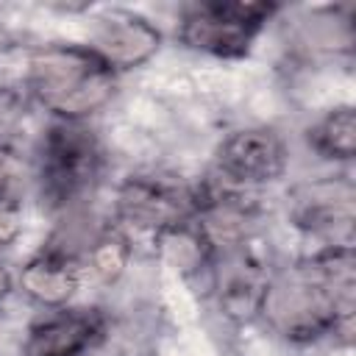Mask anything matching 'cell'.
<instances>
[{"mask_svg":"<svg viewBox=\"0 0 356 356\" xmlns=\"http://www.w3.org/2000/svg\"><path fill=\"white\" fill-rule=\"evenodd\" d=\"M25 92L56 122H83L114 100L117 72L83 44H44L28 58Z\"/></svg>","mask_w":356,"mask_h":356,"instance_id":"obj_2","label":"cell"},{"mask_svg":"<svg viewBox=\"0 0 356 356\" xmlns=\"http://www.w3.org/2000/svg\"><path fill=\"white\" fill-rule=\"evenodd\" d=\"M278 6L256 0H203L181 14L178 39L197 53L214 58H242L273 19Z\"/></svg>","mask_w":356,"mask_h":356,"instance_id":"obj_4","label":"cell"},{"mask_svg":"<svg viewBox=\"0 0 356 356\" xmlns=\"http://www.w3.org/2000/svg\"><path fill=\"white\" fill-rule=\"evenodd\" d=\"M22 234V206L14 195L0 192V253L8 250Z\"/></svg>","mask_w":356,"mask_h":356,"instance_id":"obj_16","label":"cell"},{"mask_svg":"<svg viewBox=\"0 0 356 356\" xmlns=\"http://www.w3.org/2000/svg\"><path fill=\"white\" fill-rule=\"evenodd\" d=\"M106 334L100 309H53L28 328L22 356H86Z\"/></svg>","mask_w":356,"mask_h":356,"instance_id":"obj_9","label":"cell"},{"mask_svg":"<svg viewBox=\"0 0 356 356\" xmlns=\"http://www.w3.org/2000/svg\"><path fill=\"white\" fill-rule=\"evenodd\" d=\"M103 172V150L83 122H53L36 150L42 203L56 214L86 206Z\"/></svg>","mask_w":356,"mask_h":356,"instance_id":"obj_3","label":"cell"},{"mask_svg":"<svg viewBox=\"0 0 356 356\" xmlns=\"http://www.w3.org/2000/svg\"><path fill=\"white\" fill-rule=\"evenodd\" d=\"M83 47L95 53L111 72H128L145 67L161 50V31L145 14L108 8L92 19Z\"/></svg>","mask_w":356,"mask_h":356,"instance_id":"obj_7","label":"cell"},{"mask_svg":"<svg viewBox=\"0 0 356 356\" xmlns=\"http://www.w3.org/2000/svg\"><path fill=\"white\" fill-rule=\"evenodd\" d=\"M83 264L61 250L42 248L17 273V286L42 309H64L81 289Z\"/></svg>","mask_w":356,"mask_h":356,"instance_id":"obj_10","label":"cell"},{"mask_svg":"<svg viewBox=\"0 0 356 356\" xmlns=\"http://www.w3.org/2000/svg\"><path fill=\"white\" fill-rule=\"evenodd\" d=\"M309 145L314 153L331 161H350L356 156V111L353 106H334L328 108L312 128Z\"/></svg>","mask_w":356,"mask_h":356,"instance_id":"obj_12","label":"cell"},{"mask_svg":"<svg viewBox=\"0 0 356 356\" xmlns=\"http://www.w3.org/2000/svg\"><path fill=\"white\" fill-rule=\"evenodd\" d=\"M292 47L306 56H334L353 47V19L348 6H325L303 11L289 28Z\"/></svg>","mask_w":356,"mask_h":356,"instance_id":"obj_11","label":"cell"},{"mask_svg":"<svg viewBox=\"0 0 356 356\" xmlns=\"http://www.w3.org/2000/svg\"><path fill=\"white\" fill-rule=\"evenodd\" d=\"M353 184L348 178H314L286 195L289 222L306 234L337 239L353 225Z\"/></svg>","mask_w":356,"mask_h":356,"instance_id":"obj_8","label":"cell"},{"mask_svg":"<svg viewBox=\"0 0 356 356\" xmlns=\"http://www.w3.org/2000/svg\"><path fill=\"white\" fill-rule=\"evenodd\" d=\"M286 142L267 125L236 128L217 147V172L231 186L273 184L286 172Z\"/></svg>","mask_w":356,"mask_h":356,"instance_id":"obj_6","label":"cell"},{"mask_svg":"<svg viewBox=\"0 0 356 356\" xmlns=\"http://www.w3.org/2000/svg\"><path fill=\"white\" fill-rule=\"evenodd\" d=\"M128 261H131V245H128V239H125L120 231H114V228H106V231L95 239V245L83 253V259H81L83 270H89V273H92L95 278H100L103 284H114V281L125 273Z\"/></svg>","mask_w":356,"mask_h":356,"instance_id":"obj_14","label":"cell"},{"mask_svg":"<svg viewBox=\"0 0 356 356\" xmlns=\"http://www.w3.org/2000/svg\"><path fill=\"white\" fill-rule=\"evenodd\" d=\"M11 47V36H8V28L0 22V58H3V53Z\"/></svg>","mask_w":356,"mask_h":356,"instance_id":"obj_18","label":"cell"},{"mask_svg":"<svg viewBox=\"0 0 356 356\" xmlns=\"http://www.w3.org/2000/svg\"><path fill=\"white\" fill-rule=\"evenodd\" d=\"M114 214L120 222L159 236L192 220L195 189L156 175H131L117 186Z\"/></svg>","mask_w":356,"mask_h":356,"instance_id":"obj_5","label":"cell"},{"mask_svg":"<svg viewBox=\"0 0 356 356\" xmlns=\"http://www.w3.org/2000/svg\"><path fill=\"white\" fill-rule=\"evenodd\" d=\"M25 95L28 92H17L11 86H0V147L8 145L11 134L17 131L19 120L25 117Z\"/></svg>","mask_w":356,"mask_h":356,"instance_id":"obj_15","label":"cell"},{"mask_svg":"<svg viewBox=\"0 0 356 356\" xmlns=\"http://www.w3.org/2000/svg\"><path fill=\"white\" fill-rule=\"evenodd\" d=\"M353 248L328 245L314 256L267 275L256 314L286 342H314L328 334H350L353 323Z\"/></svg>","mask_w":356,"mask_h":356,"instance_id":"obj_1","label":"cell"},{"mask_svg":"<svg viewBox=\"0 0 356 356\" xmlns=\"http://www.w3.org/2000/svg\"><path fill=\"white\" fill-rule=\"evenodd\" d=\"M11 289H14V275L8 273V267H6V264H0V303L11 295Z\"/></svg>","mask_w":356,"mask_h":356,"instance_id":"obj_17","label":"cell"},{"mask_svg":"<svg viewBox=\"0 0 356 356\" xmlns=\"http://www.w3.org/2000/svg\"><path fill=\"white\" fill-rule=\"evenodd\" d=\"M156 239L161 245V256L167 259V264L175 267L181 275H195L200 270H211V261H214L211 248L206 245L200 231L192 225V220L159 234Z\"/></svg>","mask_w":356,"mask_h":356,"instance_id":"obj_13","label":"cell"}]
</instances>
